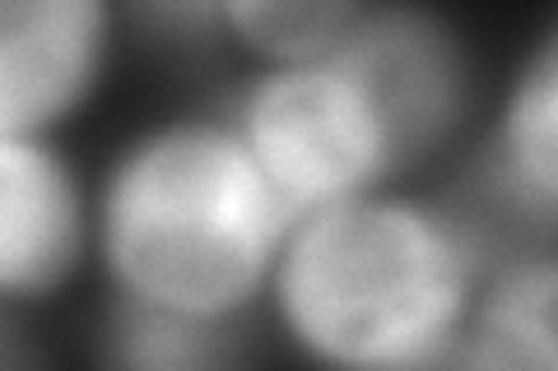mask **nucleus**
Here are the masks:
<instances>
[{
	"label": "nucleus",
	"instance_id": "9b49d317",
	"mask_svg": "<svg viewBox=\"0 0 558 371\" xmlns=\"http://www.w3.org/2000/svg\"><path fill=\"white\" fill-rule=\"evenodd\" d=\"M0 371H47V353L33 339L28 311L0 307Z\"/></svg>",
	"mask_w": 558,
	"mask_h": 371
},
{
	"label": "nucleus",
	"instance_id": "f257e3e1",
	"mask_svg": "<svg viewBox=\"0 0 558 371\" xmlns=\"http://www.w3.org/2000/svg\"><path fill=\"white\" fill-rule=\"evenodd\" d=\"M98 270L112 297L256 321L299 214L223 112L131 131L94 182Z\"/></svg>",
	"mask_w": 558,
	"mask_h": 371
},
{
	"label": "nucleus",
	"instance_id": "f03ea898",
	"mask_svg": "<svg viewBox=\"0 0 558 371\" xmlns=\"http://www.w3.org/2000/svg\"><path fill=\"white\" fill-rule=\"evenodd\" d=\"M480 284L438 190L387 186L293 223L266 321L312 371H400L461 339Z\"/></svg>",
	"mask_w": 558,
	"mask_h": 371
},
{
	"label": "nucleus",
	"instance_id": "39448f33",
	"mask_svg": "<svg viewBox=\"0 0 558 371\" xmlns=\"http://www.w3.org/2000/svg\"><path fill=\"white\" fill-rule=\"evenodd\" d=\"M98 260L94 182L61 139L0 135V297L47 307Z\"/></svg>",
	"mask_w": 558,
	"mask_h": 371
},
{
	"label": "nucleus",
	"instance_id": "9d476101",
	"mask_svg": "<svg viewBox=\"0 0 558 371\" xmlns=\"http://www.w3.org/2000/svg\"><path fill=\"white\" fill-rule=\"evenodd\" d=\"M359 14L354 0H229L223 38L256 65H303L340 51Z\"/></svg>",
	"mask_w": 558,
	"mask_h": 371
},
{
	"label": "nucleus",
	"instance_id": "0eeeda50",
	"mask_svg": "<svg viewBox=\"0 0 558 371\" xmlns=\"http://www.w3.org/2000/svg\"><path fill=\"white\" fill-rule=\"evenodd\" d=\"M475 149L558 214V10L517 51Z\"/></svg>",
	"mask_w": 558,
	"mask_h": 371
},
{
	"label": "nucleus",
	"instance_id": "f8f14e48",
	"mask_svg": "<svg viewBox=\"0 0 558 371\" xmlns=\"http://www.w3.org/2000/svg\"><path fill=\"white\" fill-rule=\"evenodd\" d=\"M400 371H488V362L480 358V348L470 344V334H461V339H451L447 348L428 353V358H418Z\"/></svg>",
	"mask_w": 558,
	"mask_h": 371
},
{
	"label": "nucleus",
	"instance_id": "6e6552de",
	"mask_svg": "<svg viewBox=\"0 0 558 371\" xmlns=\"http://www.w3.org/2000/svg\"><path fill=\"white\" fill-rule=\"evenodd\" d=\"M94 371H256V321H209L108 293Z\"/></svg>",
	"mask_w": 558,
	"mask_h": 371
},
{
	"label": "nucleus",
	"instance_id": "20e7f679",
	"mask_svg": "<svg viewBox=\"0 0 558 371\" xmlns=\"http://www.w3.org/2000/svg\"><path fill=\"white\" fill-rule=\"evenodd\" d=\"M340 57L377 102L410 176L457 149L484 108L475 38L447 10L414 0L363 5Z\"/></svg>",
	"mask_w": 558,
	"mask_h": 371
},
{
	"label": "nucleus",
	"instance_id": "7ed1b4c3",
	"mask_svg": "<svg viewBox=\"0 0 558 371\" xmlns=\"http://www.w3.org/2000/svg\"><path fill=\"white\" fill-rule=\"evenodd\" d=\"M223 116L293 214L405 186V158L340 51L303 65H256Z\"/></svg>",
	"mask_w": 558,
	"mask_h": 371
},
{
	"label": "nucleus",
	"instance_id": "1a4fd4ad",
	"mask_svg": "<svg viewBox=\"0 0 558 371\" xmlns=\"http://www.w3.org/2000/svg\"><path fill=\"white\" fill-rule=\"evenodd\" d=\"M465 334L488 371H558V246L488 274Z\"/></svg>",
	"mask_w": 558,
	"mask_h": 371
},
{
	"label": "nucleus",
	"instance_id": "423d86ee",
	"mask_svg": "<svg viewBox=\"0 0 558 371\" xmlns=\"http://www.w3.org/2000/svg\"><path fill=\"white\" fill-rule=\"evenodd\" d=\"M102 0H5L0 5V135L61 131L94 102L112 61Z\"/></svg>",
	"mask_w": 558,
	"mask_h": 371
}]
</instances>
